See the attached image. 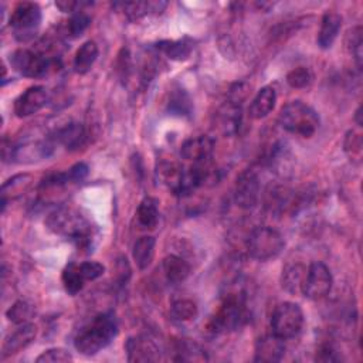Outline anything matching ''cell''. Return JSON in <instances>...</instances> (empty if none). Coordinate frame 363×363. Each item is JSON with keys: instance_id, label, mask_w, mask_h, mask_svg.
<instances>
[{"instance_id": "cell-28", "label": "cell", "mask_w": 363, "mask_h": 363, "mask_svg": "<svg viewBox=\"0 0 363 363\" xmlns=\"http://www.w3.org/2000/svg\"><path fill=\"white\" fill-rule=\"evenodd\" d=\"M136 218L142 228L153 230L159 223V210L157 201L152 197H146L140 201L136 210Z\"/></svg>"}, {"instance_id": "cell-27", "label": "cell", "mask_w": 363, "mask_h": 363, "mask_svg": "<svg viewBox=\"0 0 363 363\" xmlns=\"http://www.w3.org/2000/svg\"><path fill=\"white\" fill-rule=\"evenodd\" d=\"M305 274H306V267H303L302 264H288L282 269V275H281L282 286L291 294L301 292Z\"/></svg>"}, {"instance_id": "cell-26", "label": "cell", "mask_w": 363, "mask_h": 363, "mask_svg": "<svg viewBox=\"0 0 363 363\" xmlns=\"http://www.w3.org/2000/svg\"><path fill=\"white\" fill-rule=\"evenodd\" d=\"M31 174L28 173H21V174H16L11 179H9L3 187H1V207L4 210L7 200L16 199L18 196H21L31 184Z\"/></svg>"}, {"instance_id": "cell-17", "label": "cell", "mask_w": 363, "mask_h": 363, "mask_svg": "<svg viewBox=\"0 0 363 363\" xmlns=\"http://www.w3.org/2000/svg\"><path fill=\"white\" fill-rule=\"evenodd\" d=\"M57 143L62 145L68 150H77L86 142V130L82 123L71 122L57 129L52 138Z\"/></svg>"}, {"instance_id": "cell-14", "label": "cell", "mask_w": 363, "mask_h": 363, "mask_svg": "<svg viewBox=\"0 0 363 363\" xmlns=\"http://www.w3.org/2000/svg\"><path fill=\"white\" fill-rule=\"evenodd\" d=\"M213 149H214L213 139L207 135H200V136L189 138L187 140H184L180 147V155L186 160L197 163V162L211 159Z\"/></svg>"}, {"instance_id": "cell-25", "label": "cell", "mask_w": 363, "mask_h": 363, "mask_svg": "<svg viewBox=\"0 0 363 363\" xmlns=\"http://www.w3.org/2000/svg\"><path fill=\"white\" fill-rule=\"evenodd\" d=\"M98 57V45L95 41H85L75 52L74 57V69L77 74H86Z\"/></svg>"}, {"instance_id": "cell-37", "label": "cell", "mask_w": 363, "mask_h": 363, "mask_svg": "<svg viewBox=\"0 0 363 363\" xmlns=\"http://www.w3.org/2000/svg\"><path fill=\"white\" fill-rule=\"evenodd\" d=\"M72 360V356L68 350L62 347H51L44 350L37 359V363H68Z\"/></svg>"}, {"instance_id": "cell-42", "label": "cell", "mask_w": 363, "mask_h": 363, "mask_svg": "<svg viewBox=\"0 0 363 363\" xmlns=\"http://www.w3.org/2000/svg\"><path fill=\"white\" fill-rule=\"evenodd\" d=\"M354 121H356V123H357V126L360 128L362 126V106H359L357 109H356V113H354Z\"/></svg>"}, {"instance_id": "cell-10", "label": "cell", "mask_w": 363, "mask_h": 363, "mask_svg": "<svg viewBox=\"0 0 363 363\" xmlns=\"http://www.w3.org/2000/svg\"><path fill=\"white\" fill-rule=\"evenodd\" d=\"M259 179L254 170H244L235 180L234 201L240 208L250 210L255 207L259 199Z\"/></svg>"}, {"instance_id": "cell-18", "label": "cell", "mask_w": 363, "mask_h": 363, "mask_svg": "<svg viewBox=\"0 0 363 363\" xmlns=\"http://www.w3.org/2000/svg\"><path fill=\"white\" fill-rule=\"evenodd\" d=\"M342 28V16L336 11H326L320 20V28L318 33L316 43L319 48L328 50L333 45L337 34Z\"/></svg>"}, {"instance_id": "cell-2", "label": "cell", "mask_w": 363, "mask_h": 363, "mask_svg": "<svg viewBox=\"0 0 363 363\" xmlns=\"http://www.w3.org/2000/svg\"><path fill=\"white\" fill-rule=\"evenodd\" d=\"M48 228L65 238L74 241L78 247H88L92 240L91 223L75 208L60 207L47 218Z\"/></svg>"}, {"instance_id": "cell-22", "label": "cell", "mask_w": 363, "mask_h": 363, "mask_svg": "<svg viewBox=\"0 0 363 363\" xmlns=\"http://www.w3.org/2000/svg\"><path fill=\"white\" fill-rule=\"evenodd\" d=\"M163 274L170 284H180L190 275V265L179 255L170 254L163 258Z\"/></svg>"}, {"instance_id": "cell-9", "label": "cell", "mask_w": 363, "mask_h": 363, "mask_svg": "<svg viewBox=\"0 0 363 363\" xmlns=\"http://www.w3.org/2000/svg\"><path fill=\"white\" fill-rule=\"evenodd\" d=\"M332 285L333 278L330 269L323 262L315 261L306 268L301 294L305 295L308 299L319 301L329 295Z\"/></svg>"}, {"instance_id": "cell-13", "label": "cell", "mask_w": 363, "mask_h": 363, "mask_svg": "<svg viewBox=\"0 0 363 363\" xmlns=\"http://www.w3.org/2000/svg\"><path fill=\"white\" fill-rule=\"evenodd\" d=\"M285 354V343L284 339L275 336L274 333L264 335L255 342L254 349V360L274 363L279 362Z\"/></svg>"}, {"instance_id": "cell-40", "label": "cell", "mask_w": 363, "mask_h": 363, "mask_svg": "<svg viewBox=\"0 0 363 363\" xmlns=\"http://www.w3.org/2000/svg\"><path fill=\"white\" fill-rule=\"evenodd\" d=\"M88 166L82 162L79 163H75L74 166H71L68 170H67V177L69 180V183H77V182H81L86 177L88 174Z\"/></svg>"}, {"instance_id": "cell-8", "label": "cell", "mask_w": 363, "mask_h": 363, "mask_svg": "<svg viewBox=\"0 0 363 363\" xmlns=\"http://www.w3.org/2000/svg\"><path fill=\"white\" fill-rule=\"evenodd\" d=\"M54 62L55 61L47 57L44 52H38L27 48H18L10 55L11 67L18 74L28 78L45 77L51 71Z\"/></svg>"}, {"instance_id": "cell-16", "label": "cell", "mask_w": 363, "mask_h": 363, "mask_svg": "<svg viewBox=\"0 0 363 363\" xmlns=\"http://www.w3.org/2000/svg\"><path fill=\"white\" fill-rule=\"evenodd\" d=\"M126 352L129 362H150L159 360V347L146 336L129 337L126 342Z\"/></svg>"}, {"instance_id": "cell-12", "label": "cell", "mask_w": 363, "mask_h": 363, "mask_svg": "<svg viewBox=\"0 0 363 363\" xmlns=\"http://www.w3.org/2000/svg\"><path fill=\"white\" fill-rule=\"evenodd\" d=\"M47 89L41 85H33L16 98L13 109L18 118H27L37 113L47 104Z\"/></svg>"}, {"instance_id": "cell-41", "label": "cell", "mask_w": 363, "mask_h": 363, "mask_svg": "<svg viewBox=\"0 0 363 363\" xmlns=\"http://www.w3.org/2000/svg\"><path fill=\"white\" fill-rule=\"evenodd\" d=\"M337 359L339 357L330 345H323L316 350V360L319 362H336Z\"/></svg>"}, {"instance_id": "cell-24", "label": "cell", "mask_w": 363, "mask_h": 363, "mask_svg": "<svg viewBox=\"0 0 363 363\" xmlns=\"http://www.w3.org/2000/svg\"><path fill=\"white\" fill-rule=\"evenodd\" d=\"M155 245L156 240L152 235H143L135 241L132 255L139 269H146L152 264L155 257Z\"/></svg>"}, {"instance_id": "cell-21", "label": "cell", "mask_w": 363, "mask_h": 363, "mask_svg": "<svg viewBox=\"0 0 363 363\" xmlns=\"http://www.w3.org/2000/svg\"><path fill=\"white\" fill-rule=\"evenodd\" d=\"M155 48L164 54L167 58L173 61H184L190 57L193 44L189 38H182V40H162L156 43Z\"/></svg>"}, {"instance_id": "cell-31", "label": "cell", "mask_w": 363, "mask_h": 363, "mask_svg": "<svg viewBox=\"0 0 363 363\" xmlns=\"http://www.w3.org/2000/svg\"><path fill=\"white\" fill-rule=\"evenodd\" d=\"M170 313L177 322H190L197 318L199 308L191 299H177L172 303Z\"/></svg>"}, {"instance_id": "cell-38", "label": "cell", "mask_w": 363, "mask_h": 363, "mask_svg": "<svg viewBox=\"0 0 363 363\" xmlns=\"http://www.w3.org/2000/svg\"><path fill=\"white\" fill-rule=\"evenodd\" d=\"M130 68H132V61H130L129 50L122 48L121 52L118 54V60H116V72L123 84H126V81H128Z\"/></svg>"}, {"instance_id": "cell-33", "label": "cell", "mask_w": 363, "mask_h": 363, "mask_svg": "<svg viewBox=\"0 0 363 363\" xmlns=\"http://www.w3.org/2000/svg\"><path fill=\"white\" fill-rule=\"evenodd\" d=\"M343 150L352 162L359 163L362 159V152H363L362 135L359 132H356L354 129L347 130L345 140H343Z\"/></svg>"}, {"instance_id": "cell-32", "label": "cell", "mask_w": 363, "mask_h": 363, "mask_svg": "<svg viewBox=\"0 0 363 363\" xmlns=\"http://www.w3.org/2000/svg\"><path fill=\"white\" fill-rule=\"evenodd\" d=\"M6 316L10 322L16 325L28 323V320L34 316V306L26 301H17L10 306L6 312Z\"/></svg>"}, {"instance_id": "cell-19", "label": "cell", "mask_w": 363, "mask_h": 363, "mask_svg": "<svg viewBox=\"0 0 363 363\" xmlns=\"http://www.w3.org/2000/svg\"><path fill=\"white\" fill-rule=\"evenodd\" d=\"M277 104V92L272 86H262L257 95L254 96L250 105V116L252 119H264L267 118L275 108Z\"/></svg>"}, {"instance_id": "cell-5", "label": "cell", "mask_w": 363, "mask_h": 363, "mask_svg": "<svg viewBox=\"0 0 363 363\" xmlns=\"http://www.w3.org/2000/svg\"><path fill=\"white\" fill-rule=\"evenodd\" d=\"M285 247L282 235L272 227H255L247 240V251L257 261H268L281 254Z\"/></svg>"}, {"instance_id": "cell-4", "label": "cell", "mask_w": 363, "mask_h": 363, "mask_svg": "<svg viewBox=\"0 0 363 363\" xmlns=\"http://www.w3.org/2000/svg\"><path fill=\"white\" fill-rule=\"evenodd\" d=\"M248 319V311L245 303V294L228 292L211 320L208 328L213 333H223L240 329Z\"/></svg>"}, {"instance_id": "cell-11", "label": "cell", "mask_w": 363, "mask_h": 363, "mask_svg": "<svg viewBox=\"0 0 363 363\" xmlns=\"http://www.w3.org/2000/svg\"><path fill=\"white\" fill-rule=\"evenodd\" d=\"M54 145L50 140L27 142L18 146H10V153L4 156V160L14 163H33L48 157L52 153Z\"/></svg>"}, {"instance_id": "cell-1", "label": "cell", "mask_w": 363, "mask_h": 363, "mask_svg": "<svg viewBox=\"0 0 363 363\" xmlns=\"http://www.w3.org/2000/svg\"><path fill=\"white\" fill-rule=\"evenodd\" d=\"M116 333L118 323L113 313H99L77 333L74 346L81 354L92 356L106 347L115 339Z\"/></svg>"}, {"instance_id": "cell-3", "label": "cell", "mask_w": 363, "mask_h": 363, "mask_svg": "<svg viewBox=\"0 0 363 363\" xmlns=\"http://www.w3.org/2000/svg\"><path fill=\"white\" fill-rule=\"evenodd\" d=\"M278 121L282 129L302 138L313 136L320 123L316 111L302 101L285 104L279 112Z\"/></svg>"}, {"instance_id": "cell-6", "label": "cell", "mask_w": 363, "mask_h": 363, "mask_svg": "<svg viewBox=\"0 0 363 363\" xmlns=\"http://www.w3.org/2000/svg\"><path fill=\"white\" fill-rule=\"evenodd\" d=\"M9 24L18 41H30L35 37L41 24L40 6L33 1H20L13 9Z\"/></svg>"}, {"instance_id": "cell-39", "label": "cell", "mask_w": 363, "mask_h": 363, "mask_svg": "<svg viewBox=\"0 0 363 363\" xmlns=\"http://www.w3.org/2000/svg\"><path fill=\"white\" fill-rule=\"evenodd\" d=\"M79 271L85 281H94L105 272V267L96 261H85L79 264Z\"/></svg>"}, {"instance_id": "cell-35", "label": "cell", "mask_w": 363, "mask_h": 363, "mask_svg": "<svg viewBox=\"0 0 363 363\" xmlns=\"http://www.w3.org/2000/svg\"><path fill=\"white\" fill-rule=\"evenodd\" d=\"M89 24H91V16L85 10L79 9L71 14L67 24V30L72 37H79L89 27Z\"/></svg>"}, {"instance_id": "cell-30", "label": "cell", "mask_w": 363, "mask_h": 363, "mask_svg": "<svg viewBox=\"0 0 363 363\" xmlns=\"http://www.w3.org/2000/svg\"><path fill=\"white\" fill-rule=\"evenodd\" d=\"M61 281H62V285H64L65 291L69 295H77L84 288V284H85V279H84V277L79 271V264L69 262L62 269Z\"/></svg>"}, {"instance_id": "cell-29", "label": "cell", "mask_w": 363, "mask_h": 363, "mask_svg": "<svg viewBox=\"0 0 363 363\" xmlns=\"http://www.w3.org/2000/svg\"><path fill=\"white\" fill-rule=\"evenodd\" d=\"M167 111L176 116H190L193 111L191 98L182 88L173 89L167 102Z\"/></svg>"}, {"instance_id": "cell-20", "label": "cell", "mask_w": 363, "mask_h": 363, "mask_svg": "<svg viewBox=\"0 0 363 363\" xmlns=\"http://www.w3.org/2000/svg\"><path fill=\"white\" fill-rule=\"evenodd\" d=\"M217 121V126L224 135H234L241 125V105L230 101L218 111Z\"/></svg>"}, {"instance_id": "cell-15", "label": "cell", "mask_w": 363, "mask_h": 363, "mask_svg": "<svg viewBox=\"0 0 363 363\" xmlns=\"http://www.w3.org/2000/svg\"><path fill=\"white\" fill-rule=\"evenodd\" d=\"M37 335V328L33 323L18 325V328L4 340L1 347V359L13 356L26 349Z\"/></svg>"}, {"instance_id": "cell-34", "label": "cell", "mask_w": 363, "mask_h": 363, "mask_svg": "<svg viewBox=\"0 0 363 363\" xmlns=\"http://www.w3.org/2000/svg\"><path fill=\"white\" fill-rule=\"evenodd\" d=\"M362 45H363V38H362V27L356 26L352 30L347 31L346 35V47L352 57L354 58L357 67H362Z\"/></svg>"}, {"instance_id": "cell-36", "label": "cell", "mask_w": 363, "mask_h": 363, "mask_svg": "<svg viewBox=\"0 0 363 363\" xmlns=\"http://www.w3.org/2000/svg\"><path fill=\"white\" fill-rule=\"evenodd\" d=\"M312 72L306 67H296L286 74V82L292 88H306L312 82Z\"/></svg>"}, {"instance_id": "cell-23", "label": "cell", "mask_w": 363, "mask_h": 363, "mask_svg": "<svg viewBox=\"0 0 363 363\" xmlns=\"http://www.w3.org/2000/svg\"><path fill=\"white\" fill-rule=\"evenodd\" d=\"M116 6L121 7V11H123V14L129 20L135 21L147 16L152 11L160 13L166 7V3L164 1H125Z\"/></svg>"}, {"instance_id": "cell-7", "label": "cell", "mask_w": 363, "mask_h": 363, "mask_svg": "<svg viewBox=\"0 0 363 363\" xmlns=\"http://www.w3.org/2000/svg\"><path fill=\"white\" fill-rule=\"evenodd\" d=\"M305 318L301 306L295 302L279 303L271 315V333L286 340L298 336Z\"/></svg>"}]
</instances>
